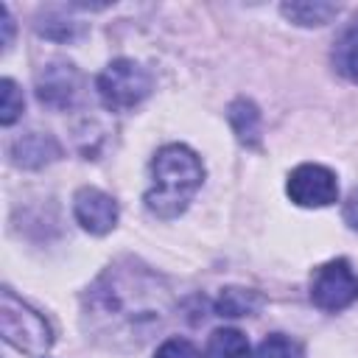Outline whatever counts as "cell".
<instances>
[{
    "instance_id": "1",
    "label": "cell",
    "mask_w": 358,
    "mask_h": 358,
    "mask_svg": "<svg viewBox=\"0 0 358 358\" xmlns=\"http://www.w3.org/2000/svg\"><path fill=\"white\" fill-rule=\"evenodd\" d=\"M173 310L165 280L140 260L123 257L84 291L81 322L92 341L112 350H140Z\"/></svg>"
},
{
    "instance_id": "2",
    "label": "cell",
    "mask_w": 358,
    "mask_h": 358,
    "mask_svg": "<svg viewBox=\"0 0 358 358\" xmlns=\"http://www.w3.org/2000/svg\"><path fill=\"white\" fill-rule=\"evenodd\" d=\"M204 182V165L196 151L182 143L159 148L151 159V187L143 201L157 218H176L187 210L190 199Z\"/></svg>"
},
{
    "instance_id": "3",
    "label": "cell",
    "mask_w": 358,
    "mask_h": 358,
    "mask_svg": "<svg viewBox=\"0 0 358 358\" xmlns=\"http://www.w3.org/2000/svg\"><path fill=\"white\" fill-rule=\"evenodd\" d=\"M0 330L14 350L34 358L45 355L53 347V330L45 322V316L36 313L22 299H17L11 288L0 291Z\"/></svg>"
},
{
    "instance_id": "4",
    "label": "cell",
    "mask_w": 358,
    "mask_h": 358,
    "mask_svg": "<svg viewBox=\"0 0 358 358\" xmlns=\"http://www.w3.org/2000/svg\"><path fill=\"white\" fill-rule=\"evenodd\" d=\"M95 87H98V95H101L106 109L126 112V109H134L137 103H143L151 95L154 78H151V73L140 62H134V59H115V62H109L101 70Z\"/></svg>"
},
{
    "instance_id": "5",
    "label": "cell",
    "mask_w": 358,
    "mask_h": 358,
    "mask_svg": "<svg viewBox=\"0 0 358 358\" xmlns=\"http://www.w3.org/2000/svg\"><path fill=\"white\" fill-rule=\"evenodd\" d=\"M310 302L327 313H338V310L350 308L352 302H358V274L352 271V266L344 257L327 260L319 268H313Z\"/></svg>"
},
{
    "instance_id": "6",
    "label": "cell",
    "mask_w": 358,
    "mask_h": 358,
    "mask_svg": "<svg viewBox=\"0 0 358 358\" xmlns=\"http://www.w3.org/2000/svg\"><path fill=\"white\" fill-rule=\"evenodd\" d=\"M285 193L299 207H327L338 199V182H336V173L330 168L316 165V162H305V165H296L291 171Z\"/></svg>"
},
{
    "instance_id": "7",
    "label": "cell",
    "mask_w": 358,
    "mask_h": 358,
    "mask_svg": "<svg viewBox=\"0 0 358 358\" xmlns=\"http://www.w3.org/2000/svg\"><path fill=\"white\" fill-rule=\"evenodd\" d=\"M81 73L73 62L56 59L39 67L36 73V98L50 109H70L81 95Z\"/></svg>"
},
{
    "instance_id": "8",
    "label": "cell",
    "mask_w": 358,
    "mask_h": 358,
    "mask_svg": "<svg viewBox=\"0 0 358 358\" xmlns=\"http://www.w3.org/2000/svg\"><path fill=\"white\" fill-rule=\"evenodd\" d=\"M73 215L90 235H106L117 224V201L98 187H78L73 196Z\"/></svg>"
},
{
    "instance_id": "9",
    "label": "cell",
    "mask_w": 358,
    "mask_h": 358,
    "mask_svg": "<svg viewBox=\"0 0 358 358\" xmlns=\"http://www.w3.org/2000/svg\"><path fill=\"white\" fill-rule=\"evenodd\" d=\"M11 154H14V162L22 165V168H42V165L53 162L62 154V148L50 134L31 131V134H22L11 145Z\"/></svg>"
},
{
    "instance_id": "10",
    "label": "cell",
    "mask_w": 358,
    "mask_h": 358,
    "mask_svg": "<svg viewBox=\"0 0 358 358\" xmlns=\"http://www.w3.org/2000/svg\"><path fill=\"white\" fill-rule=\"evenodd\" d=\"M330 59L338 76H344L350 84H358V14H352V20L336 36Z\"/></svg>"
},
{
    "instance_id": "11",
    "label": "cell",
    "mask_w": 358,
    "mask_h": 358,
    "mask_svg": "<svg viewBox=\"0 0 358 358\" xmlns=\"http://www.w3.org/2000/svg\"><path fill=\"white\" fill-rule=\"evenodd\" d=\"M227 117L241 145L260 148V109L249 98H235L227 109Z\"/></svg>"
},
{
    "instance_id": "12",
    "label": "cell",
    "mask_w": 358,
    "mask_h": 358,
    "mask_svg": "<svg viewBox=\"0 0 358 358\" xmlns=\"http://www.w3.org/2000/svg\"><path fill=\"white\" fill-rule=\"evenodd\" d=\"M263 294L252 291V288H238V285H229L218 294L215 299V313L218 316H227V319H238V316H252L255 310L263 308Z\"/></svg>"
},
{
    "instance_id": "13",
    "label": "cell",
    "mask_w": 358,
    "mask_h": 358,
    "mask_svg": "<svg viewBox=\"0 0 358 358\" xmlns=\"http://www.w3.org/2000/svg\"><path fill=\"white\" fill-rule=\"evenodd\" d=\"M207 358H252L249 338L235 327H218L207 338Z\"/></svg>"
},
{
    "instance_id": "14",
    "label": "cell",
    "mask_w": 358,
    "mask_h": 358,
    "mask_svg": "<svg viewBox=\"0 0 358 358\" xmlns=\"http://www.w3.org/2000/svg\"><path fill=\"white\" fill-rule=\"evenodd\" d=\"M280 11H282V17L291 20L294 25L316 28V25L330 22V20L338 14V6H336V3H282Z\"/></svg>"
},
{
    "instance_id": "15",
    "label": "cell",
    "mask_w": 358,
    "mask_h": 358,
    "mask_svg": "<svg viewBox=\"0 0 358 358\" xmlns=\"http://www.w3.org/2000/svg\"><path fill=\"white\" fill-rule=\"evenodd\" d=\"M255 358H305V350L296 338L282 336V333H271L257 344Z\"/></svg>"
},
{
    "instance_id": "16",
    "label": "cell",
    "mask_w": 358,
    "mask_h": 358,
    "mask_svg": "<svg viewBox=\"0 0 358 358\" xmlns=\"http://www.w3.org/2000/svg\"><path fill=\"white\" fill-rule=\"evenodd\" d=\"M0 92H3V106H0V123L3 126H11L20 115H22V106H25V98H22V90L11 81V78H3L0 81Z\"/></svg>"
},
{
    "instance_id": "17",
    "label": "cell",
    "mask_w": 358,
    "mask_h": 358,
    "mask_svg": "<svg viewBox=\"0 0 358 358\" xmlns=\"http://www.w3.org/2000/svg\"><path fill=\"white\" fill-rule=\"evenodd\" d=\"M154 358H201V352H199L187 338L173 336V338H165V341L159 344V350H157Z\"/></svg>"
},
{
    "instance_id": "18",
    "label": "cell",
    "mask_w": 358,
    "mask_h": 358,
    "mask_svg": "<svg viewBox=\"0 0 358 358\" xmlns=\"http://www.w3.org/2000/svg\"><path fill=\"white\" fill-rule=\"evenodd\" d=\"M344 221L352 227V229H358V187L350 193V199L344 201Z\"/></svg>"
}]
</instances>
